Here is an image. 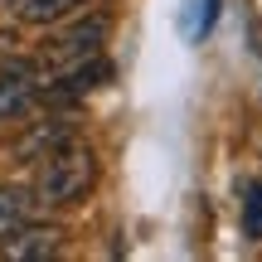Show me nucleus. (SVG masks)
Wrapping results in <instances>:
<instances>
[{"label": "nucleus", "mask_w": 262, "mask_h": 262, "mask_svg": "<svg viewBox=\"0 0 262 262\" xmlns=\"http://www.w3.org/2000/svg\"><path fill=\"white\" fill-rule=\"evenodd\" d=\"M34 185H0V238L15 233L25 219H34Z\"/></svg>", "instance_id": "nucleus-6"}, {"label": "nucleus", "mask_w": 262, "mask_h": 262, "mask_svg": "<svg viewBox=\"0 0 262 262\" xmlns=\"http://www.w3.org/2000/svg\"><path fill=\"white\" fill-rule=\"evenodd\" d=\"M19 34H15V29H0V68H5V63H15V58H19Z\"/></svg>", "instance_id": "nucleus-9"}, {"label": "nucleus", "mask_w": 262, "mask_h": 262, "mask_svg": "<svg viewBox=\"0 0 262 262\" xmlns=\"http://www.w3.org/2000/svg\"><path fill=\"white\" fill-rule=\"evenodd\" d=\"M253 54L262 58V19H257V25H253Z\"/></svg>", "instance_id": "nucleus-11"}, {"label": "nucleus", "mask_w": 262, "mask_h": 262, "mask_svg": "<svg viewBox=\"0 0 262 262\" xmlns=\"http://www.w3.org/2000/svg\"><path fill=\"white\" fill-rule=\"evenodd\" d=\"M73 131H78V122H73V117H54V122H39L34 131H25V136L10 146V160H15V165H29V160H39L49 146H58V141H63V136H73Z\"/></svg>", "instance_id": "nucleus-5"}, {"label": "nucleus", "mask_w": 262, "mask_h": 262, "mask_svg": "<svg viewBox=\"0 0 262 262\" xmlns=\"http://www.w3.org/2000/svg\"><path fill=\"white\" fill-rule=\"evenodd\" d=\"M97 185V150L83 136H63L58 146H49L39 156V175H34V199L44 209H78Z\"/></svg>", "instance_id": "nucleus-1"}, {"label": "nucleus", "mask_w": 262, "mask_h": 262, "mask_svg": "<svg viewBox=\"0 0 262 262\" xmlns=\"http://www.w3.org/2000/svg\"><path fill=\"white\" fill-rule=\"evenodd\" d=\"M102 39H107V19H83V25H73L68 34L49 39V44L29 58L39 88L54 83V78H63V73H73V68H83L88 58H97L102 54Z\"/></svg>", "instance_id": "nucleus-2"}, {"label": "nucleus", "mask_w": 262, "mask_h": 262, "mask_svg": "<svg viewBox=\"0 0 262 262\" xmlns=\"http://www.w3.org/2000/svg\"><path fill=\"white\" fill-rule=\"evenodd\" d=\"M39 102V78L29 58H15V63L0 68V122H15L29 107Z\"/></svg>", "instance_id": "nucleus-4"}, {"label": "nucleus", "mask_w": 262, "mask_h": 262, "mask_svg": "<svg viewBox=\"0 0 262 262\" xmlns=\"http://www.w3.org/2000/svg\"><path fill=\"white\" fill-rule=\"evenodd\" d=\"M58 253H63V224H54V219H25L15 233L0 238L5 262H49Z\"/></svg>", "instance_id": "nucleus-3"}, {"label": "nucleus", "mask_w": 262, "mask_h": 262, "mask_svg": "<svg viewBox=\"0 0 262 262\" xmlns=\"http://www.w3.org/2000/svg\"><path fill=\"white\" fill-rule=\"evenodd\" d=\"M0 5H5V0H0Z\"/></svg>", "instance_id": "nucleus-12"}, {"label": "nucleus", "mask_w": 262, "mask_h": 262, "mask_svg": "<svg viewBox=\"0 0 262 262\" xmlns=\"http://www.w3.org/2000/svg\"><path fill=\"white\" fill-rule=\"evenodd\" d=\"M214 15H219V0H204V19H199V34L214 25Z\"/></svg>", "instance_id": "nucleus-10"}, {"label": "nucleus", "mask_w": 262, "mask_h": 262, "mask_svg": "<svg viewBox=\"0 0 262 262\" xmlns=\"http://www.w3.org/2000/svg\"><path fill=\"white\" fill-rule=\"evenodd\" d=\"M243 238L262 243V180H253L243 189Z\"/></svg>", "instance_id": "nucleus-8"}, {"label": "nucleus", "mask_w": 262, "mask_h": 262, "mask_svg": "<svg viewBox=\"0 0 262 262\" xmlns=\"http://www.w3.org/2000/svg\"><path fill=\"white\" fill-rule=\"evenodd\" d=\"M78 5H83V0H10L19 25H58V19L73 15Z\"/></svg>", "instance_id": "nucleus-7"}]
</instances>
